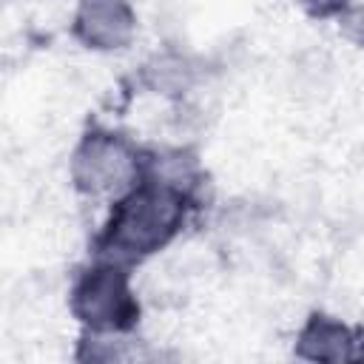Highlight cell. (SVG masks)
I'll list each match as a JSON object with an SVG mask.
<instances>
[{
	"mask_svg": "<svg viewBox=\"0 0 364 364\" xmlns=\"http://www.w3.org/2000/svg\"><path fill=\"white\" fill-rule=\"evenodd\" d=\"M68 307L88 333H131L139 321V301L128 264L97 259L80 270L68 293Z\"/></svg>",
	"mask_w": 364,
	"mask_h": 364,
	"instance_id": "7a4b0ae2",
	"label": "cell"
},
{
	"mask_svg": "<svg viewBox=\"0 0 364 364\" xmlns=\"http://www.w3.org/2000/svg\"><path fill=\"white\" fill-rule=\"evenodd\" d=\"M193 80V68L185 57L176 54H156L145 65V82L156 94H182Z\"/></svg>",
	"mask_w": 364,
	"mask_h": 364,
	"instance_id": "8992f818",
	"label": "cell"
},
{
	"mask_svg": "<svg viewBox=\"0 0 364 364\" xmlns=\"http://www.w3.org/2000/svg\"><path fill=\"white\" fill-rule=\"evenodd\" d=\"M145 171V154L122 134L94 128L88 131L71 154V182L85 196L125 193Z\"/></svg>",
	"mask_w": 364,
	"mask_h": 364,
	"instance_id": "3957f363",
	"label": "cell"
},
{
	"mask_svg": "<svg viewBox=\"0 0 364 364\" xmlns=\"http://www.w3.org/2000/svg\"><path fill=\"white\" fill-rule=\"evenodd\" d=\"M191 210L188 188L156 173L142 176L111 202V213L94 239L97 259L136 264L176 239Z\"/></svg>",
	"mask_w": 364,
	"mask_h": 364,
	"instance_id": "6da1fadb",
	"label": "cell"
},
{
	"mask_svg": "<svg viewBox=\"0 0 364 364\" xmlns=\"http://www.w3.org/2000/svg\"><path fill=\"white\" fill-rule=\"evenodd\" d=\"M301 11H307L310 17H338L353 0H293Z\"/></svg>",
	"mask_w": 364,
	"mask_h": 364,
	"instance_id": "ba28073f",
	"label": "cell"
},
{
	"mask_svg": "<svg viewBox=\"0 0 364 364\" xmlns=\"http://www.w3.org/2000/svg\"><path fill=\"white\" fill-rule=\"evenodd\" d=\"M296 355L310 361H344L355 358V333L333 316L313 313L299 330Z\"/></svg>",
	"mask_w": 364,
	"mask_h": 364,
	"instance_id": "5b68a950",
	"label": "cell"
},
{
	"mask_svg": "<svg viewBox=\"0 0 364 364\" xmlns=\"http://www.w3.org/2000/svg\"><path fill=\"white\" fill-rule=\"evenodd\" d=\"M71 34L91 51H119L136 34V14L128 0H80Z\"/></svg>",
	"mask_w": 364,
	"mask_h": 364,
	"instance_id": "277c9868",
	"label": "cell"
},
{
	"mask_svg": "<svg viewBox=\"0 0 364 364\" xmlns=\"http://www.w3.org/2000/svg\"><path fill=\"white\" fill-rule=\"evenodd\" d=\"M336 20H338V31H341L350 43H355L358 48H364V0L350 3Z\"/></svg>",
	"mask_w": 364,
	"mask_h": 364,
	"instance_id": "52a82bcc",
	"label": "cell"
}]
</instances>
